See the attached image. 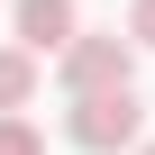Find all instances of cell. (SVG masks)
<instances>
[{
  "mask_svg": "<svg viewBox=\"0 0 155 155\" xmlns=\"http://www.w3.org/2000/svg\"><path fill=\"white\" fill-rule=\"evenodd\" d=\"M64 137L82 146V155L146 146V101H137V82H128V91H91V101H73V110H64Z\"/></svg>",
  "mask_w": 155,
  "mask_h": 155,
  "instance_id": "1",
  "label": "cell"
},
{
  "mask_svg": "<svg viewBox=\"0 0 155 155\" xmlns=\"http://www.w3.org/2000/svg\"><path fill=\"white\" fill-rule=\"evenodd\" d=\"M55 73H64L73 101H91V91H128V82H137V37H101V28H82V37L55 55Z\"/></svg>",
  "mask_w": 155,
  "mask_h": 155,
  "instance_id": "2",
  "label": "cell"
},
{
  "mask_svg": "<svg viewBox=\"0 0 155 155\" xmlns=\"http://www.w3.org/2000/svg\"><path fill=\"white\" fill-rule=\"evenodd\" d=\"M9 18H18V46H28L37 64H46V55H64L73 37H82V18H73V0H18Z\"/></svg>",
  "mask_w": 155,
  "mask_h": 155,
  "instance_id": "3",
  "label": "cell"
},
{
  "mask_svg": "<svg viewBox=\"0 0 155 155\" xmlns=\"http://www.w3.org/2000/svg\"><path fill=\"white\" fill-rule=\"evenodd\" d=\"M37 101V55L28 46H0V119H18Z\"/></svg>",
  "mask_w": 155,
  "mask_h": 155,
  "instance_id": "4",
  "label": "cell"
},
{
  "mask_svg": "<svg viewBox=\"0 0 155 155\" xmlns=\"http://www.w3.org/2000/svg\"><path fill=\"white\" fill-rule=\"evenodd\" d=\"M0 155H46V137H37L28 119H0Z\"/></svg>",
  "mask_w": 155,
  "mask_h": 155,
  "instance_id": "5",
  "label": "cell"
},
{
  "mask_svg": "<svg viewBox=\"0 0 155 155\" xmlns=\"http://www.w3.org/2000/svg\"><path fill=\"white\" fill-rule=\"evenodd\" d=\"M128 37H137V46H155V0H128Z\"/></svg>",
  "mask_w": 155,
  "mask_h": 155,
  "instance_id": "6",
  "label": "cell"
},
{
  "mask_svg": "<svg viewBox=\"0 0 155 155\" xmlns=\"http://www.w3.org/2000/svg\"><path fill=\"white\" fill-rule=\"evenodd\" d=\"M137 155H155V137H146V146H137Z\"/></svg>",
  "mask_w": 155,
  "mask_h": 155,
  "instance_id": "7",
  "label": "cell"
}]
</instances>
